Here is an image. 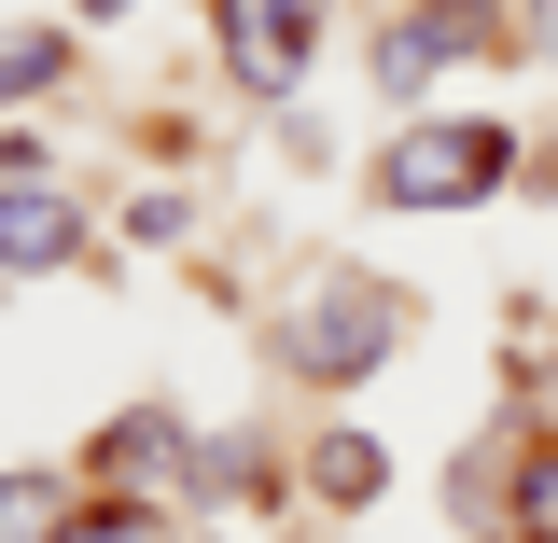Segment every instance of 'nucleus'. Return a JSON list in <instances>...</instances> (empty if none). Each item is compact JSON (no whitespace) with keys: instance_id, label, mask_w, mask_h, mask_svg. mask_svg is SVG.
<instances>
[{"instance_id":"obj_13","label":"nucleus","mask_w":558,"mask_h":543,"mask_svg":"<svg viewBox=\"0 0 558 543\" xmlns=\"http://www.w3.org/2000/svg\"><path fill=\"white\" fill-rule=\"evenodd\" d=\"M531 42H545V57H558V0H531Z\"/></svg>"},{"instance_id":"obj_12","label":"nucleus","mask_w":558,"mask_h":543,"mask_svg":"<svg viewBox=\"0 0 558 543\" xmlns=\"http://www.w3.org/2000/svg\"><path fill=\"white\" fill-rule=\"evenodd\" d=\"M70 543H168V502H84Z\"/></svg>"},{"instance_id":"obj_6","label":"nucleus","mask_w":558,"mask_h":543,"mask_svg":"<svg viewBox=\"0 0 558 543\" xmlns=\"http://www.w3.org/2000/svg\"><path fill=\"white\" fill-rule=\"evenodd\" d=\"M98 474H196V446H182V418L168 405H140V418H112V432H98Z\"/></svg>"},{"instance_id":"obj_1","label":"nucleus","mask_w":558,"mask_h":543,"mask_svg":"<svg viewBox=\"0 0 558 543\" xmlns=\"http://www.w3.org/2000/svg\"><path fill=\"white\" fill-rule=\"evenodd\" d=\"M418 335V307H405V279H363V266H336V279H307L293 307H279V377L293 391H363L391 348Z\"/></svg>"},{"instance_id":"obj_2","label":"nucleus","mask_w":558,"mask_h":543,"mask_svg":"<svg viewBox=\"0 0 558 543\" xmlns=\"http://www.w3.org/2000/svg\"><path fill=\"white\" fill-rule=\"evenodd\" d=\"M531 168V139L502 126V112H447V126H391L377 139V182L363 196L377 209H475V196H502Z\"/></svg>"},{"instance_id":"obj_5","label":"nucleus","mask_w":558,"mask_h":543,"mask_svg":"<svg viewBox=\"0 0 558 543\" xmlns=\"http://www.w3.org/2000/svg\"><path fill=\"white\" fill-rule=\"evenodd\" d=\"M405 28L433 42V70H488V57H517V0H405Z\"/></svg>"},{"instance_id":"obj_14","label":"nucleus","mask_w":558,"mask_h":543,"mask_svg":"<svg viewBox=\"0 0 558 543\" xmlns=\"http://www.w3.org/2000/svg\"><path fill=\"white\" fill-rule=\"evenodd\" d=\"M84 14H126V0H84Z\"/></svg>"},{"instance_id":"obj_10","label":"nucleus","mask_w":558,"mask_h":543,"mask_svg":"<svg viewBox=\"0 0 558 543\" xmlns=\"http://www.w3.org/2000/svg\"><path fill=\"white\" fill-rule=\"evenodd\" d=\"M377 98L405 112V98H433V42H418L405 14H377Z\"/></svg>"},{"instance_id":"obj_7","label":"nucleus","mask_w":558,"mask_h":543,"mask_svg":"<svg viewBox=\"0 0 558 543\" xmlns=\"http://www.w3.org/2000/svg\"><path fill=\"white\" fill-rule=\"evenodd\" d=\"M377 488H391V446H377V432H322V446H307V502H377Z\"/></svg>"},{"instance_id":"obj_15","label":"nucleus","mask_w":558,"mask_h":543,"mask_svg":"<svg viewBox=\"0 0 558 543\" xmlns=\"http://www.w3.org/2000/svg\"><path fill=\"white\" fill-rule=\"evenodd\" d=\"M488 543H531V530H488Z\"/></svg>"},{"instance_id":"obj_8","label":"nucleus","mask_w":558,"mask_h":543,"mask_svg":"<svg viewBox=\"0 0 558 543\" xmlns=\"http://www.w3.org/2000/svg\"><path fill=\"white\" fill-rule=\"evenodd\" d=\"M502 530L558 543V432H517V460H502Z\"/></svg>"},{"instance_id":"obj_3","label":"nucleus","mask_w":558,"mask_h":543,"mask_svg":"<svg viewBox=\"0 0 558 543\" xmlns=\"http://www.w3.org/2000/svg\"><path fill=\"white\" fill-rule=\"evenodd\" d=\"M209 14H223V70H238L252 98H293V84H307V42H322L307 0H209Z\"/></svg>"},{"instance_id":"obj_11","label":"nucleus","mask_w":558,"mask_h":543,"mask_svg":"<svg viewBox=\"0 0 558 543\" xmlns=\"http://www.w3.org/2000/svg\"><path fill=\"white\" fill-rule=\"evenodd\" d=\"M57 70H70V42H57V28H0V98H43Z\"/></svg>"},{"instance_id":"obj_9","label":"nucleus","mask_w":558,"mask_h":543,"mask_svg":"<svg viewBox=\"0 0 558 543\" xmlns=\"http://www.w3.org/2000/svg\"><path fill=\"white\" fill-rule=\"evenodd\" d=\"M70 516H84V502H70L57 474H0V543H70Z\"/></svg>"},{"instance_id":"obj_4","label":"nucleus","mask_w":558,"mask_h":543,"mask_svg":"<svg viewBox=\"0 0 558 543\" xmlns=\"http://www.w3.org/2000/svg\"><path fill=\"white\" fill-rule=\"evenodd\" d=\"M84 251V209H70V182H43V168H0V266H70Z\"/></svg>"}]
</instances>
